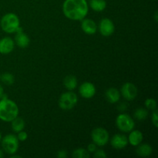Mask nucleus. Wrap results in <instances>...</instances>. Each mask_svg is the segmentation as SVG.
<instances>
[{
	"label": "nucleus",
	"mask_w": 158,
	"mask_h": 158,
	"mask_svg": "<svg viewBox=\"0 0 158 158\" xmlns=\"http://www.w3.org/2000/svg\"><path fill=\"white\" fill-rule=\"evenodd\" d=\"M157 12H155V15H154V17H155V20H156V21H157V20H158V19H157Z\"/></svg>",
	"instance_id": "2f4dec72"
},
{
	"label": "nucleus",
	"mask_w": 158,
	"mask_h": 158,
	"mask_svg": "<svg viewBox=\"0 0 158 158\" xmlns=\"http://www.w3.org/2000/svg\"><path fill=\"white\" fill-rule=\"evenodd\" d=\"M89 157V153L87 150L83 148H78L73 153V157L74 158H88Z\"/></svg>",
	"instance_id": "4be33fe9"
},
{
	"label": "nucleus",
	"mask_w": 158,
	"mask_h": 158,
	"mask_svg": "<svg viewBox=\"0 0 158 158\" xmlns=\"http://www.w3.org/2000/svg\"><path fill=\"white\" fill-rule=\"evenodd\" d=\"M77 79L75 76L69 75L65 77L64 80H63V84L64 86L68 89V90H73L76 89L77 86Z\"/></svg>",
	"instance_id": "a211bd4d"
},
{
	"label": "nucleus",
	"mask_w": 158,
	"mask_h": 158,
	"mask_svg": "<svg viewBox=\"0 0 158 158\" xmlns=\"http://www.w3.org/2000/svg\"><path fill=\"white\" fill-rule=\"evenodd\" d=\"M121 94L123 98L127 100H133L137 95V88L132 83H125L121 87Z\"/></svg>",
	"instance_id": "6e6552de"
},
{
	"label": "nucleus",
	"mask_w": 158,
	"mask_h": 158,
	"mask_svg": "<svg viewBox=\"0 0 158 158\" xmlns=\"http://www.w3.org/2000/svg\"><path fill=\"white\" fill-rule=\"evenodd\" d=\"M137 154L140 157H148L152 154L153 149L151 146L148 143L139 144L137 148Z\"/></svg>",
	"instance_id": "f3484780"
},
{
	"label": "nucleus",
	"mask_w": 158,
	"mask_h": 158,
	"mask_svg": "<svg viewBox=\"0 0 158 158\" xmlns=\"http://www.w3.org/2000/svg\"><path fill=\"white\" fill-rule=\"evenodd\" d=\"M93 142L97 146H105L109 141V133L103 127H97L92 131L91 134Z\"/></svg>",
	"instance_id": "0eeeda50"
},
{
	"label": "nucleus",
	"mask_w": 158,
	"mask_h": 158,
	"mask_svg": "<svg viewBox=\"0 0 158 158\" xmlns=\"http://www.w3.org/2000/svg\"><path fill=\"white\" fill-rule=\"evenodd\" d=\"M145 106L148 110H154L157 109V102L154 99L149 98L145 100Z\"/></svg>",
	"instance_id": "b1692460"
},
{
	"label": "nucleus",
	"mask_w": 158,
	"mask_h": 158,
	"mask_svg": "<svg viewBox=\"0 0 158 158\" xmlns=\"http://www.w3.org/2000/svg\"><path fill=\"white\" fill-rule=\"evenodd\" d=\"M28 134L27 133L25 132V131H21L19 132H18V135H17V138H18L19 140L20 141H25V140L27 139Z\"/></svg>",
	"instance_id": "393cba45"
},
{
	"label": "nucleus",
	"mask_w": 158,
	"mask_h": 158,
	"mask_svg": "<svg viewBox=\"0 0 158 158\" xmlns=\"http://www.w3.org/2000/svg\"><path fill=\"white\" fill-rule=\"evenodd\" d=\"M134 117H135V119H137V120H140V121H141V120H145V119L148 117V111L145 108H137V110H135V112H134Z\"/></svg>",
	"instance_id": "412c9836"
},
{
	"label": "nucleus",
	"mask_w": 158,
	"mask_h": 158,
	"mask_svg": "<svg viewBox=\"0 0 158 158\" xmlns=\"http://www.w3.org/2000/svg\"><path fill=\"white\" fill-rule=\"evenodd\" d=\"M2 29L7 33H13L19 27V19L15 13H7L2 16L0 21Z\"/></svg>",
	"instance_id": "7ed1b4c3"
},
{
	"label": "nucleus",
	"mask_w": 158,
	"mask_h": 158,
	"mask_svg": "<svg viewBox=\"0 0 158 158\" xmlns=\"http://www.w3.org/2000/svg\"><path fill=\"white\" fill-rule=\"evenodd\" d=\"M78 97L75 93L68 91L62 94L59 100V106L63 110H70L77 105Z\"/></svg>",
	"instance_id": "20e7f679"
},
{
	"label": "nucleus",
	"mask_w": 158,
	"mask_h": 158,
	"mask_svg": "<svg viewBox=\"0 0 158 158\" xmlns=\"http://www.w3.org/2000/svg\"><path fill=\"white\" fill-rule=\"evenodd\" d=\"M94 157L95 158H105L106 157V153L103 150H97L94 152Z\"/></svg>",
	"instance_id": "a878e982"
},
{
	"label": "nucleus",
	"mask_w": 158,
	"mask_h": 158,
	"mask_svg": "<svg viewBox=\"0 0 158 158\" xmlns=\"http://www.w3.org/2000/svg\"><path fill=\"white\" fill-rule=\"evenodd\" d=\"M96 87L90 82H85L82 83L79 89V92L82 97L85 99H90L96 94Z\"/></svg>",
	"instance_id": "9d476101"
},
{
	"label": "nucleus",
	"mask_w": 158,
	"mask_h": 158,
	"mask_svg": "<svg viewBox=\"0 0 158 158\" xmlns=\"http://www.w3.org/2000/svg\"><path fill=\"white\" fill-rule=\"evenodd\" d=\"M116 124L118 129L122 132H131L134 130L135 123L131 116L126 114H120L116 119Z\"/></svg>",
	"instance_id": "423d86ee"
},
{
	"label": "nucleus",
	"mask_w": 158,
	"mask_h": 158,
	"mask_svg": "<svg viewBox=\"0 0 158 158\" xmlns=\"http://www.w3.org/2000/svg\"><path fill=\"white\" fill-rule=\"evenodd\" d=\"M16 35L15 36V41L16 43L17 46L20 48H26L29 45L30 43V40H29V36L26 35L25 32H23L22 29L19 27L17 29Z\"/></svg>",
	"instance_id": "4468645a"
},
{
	"label": "nucleus",
	"mask_w": 158,
	"mask_h": 158,
	"mask_svg": "<svg viewBox=\"0 0 158 158\" xmlns=\"http://www.w3.org/2000/svg\"><path fill=\"white\" fill-rule=\"evenodd\" d=\"M1 80L5 84L8 85V86H10V85H12L14 83L15 78H14L12 74L9 73H3L1 76Z\"/></svg>",
	"instance_id": "5701e85b"
},
{
	"label": "nucleus",
	"mask_w": 158,
	"mask_h": 158,
	"mask_svg": "<svg viewBox=\"0 0 158 158\" xmlns=\"http://www.w3.org/2000/svg\"><path fill=\"white\" fill-rule=\"evenodd\" d=\"M105 96L109 103H115L120 100V93L116 88H110V89H106Z\"/></svg>",
	"instance_id": "2eb2a0df"
},
{
	"label": "nucleus",
	"mask_w": 158,
	"mask_h": 158,
	"mask_svg": "<svg viewBox=\"0 0 158 158\" xmlns=\"http://www.w3.org/2000/svg\"><path fill=\"white\" fill-rule=\"evenodd\" d=\"M89 6L96 12H102L106 9V2L105 0H90Z\"/></svg>",
	"instance_id": "6ab92c4d"
},
{
	"label": "nucleus",
	"mask_w": 158,
	"mask_h": 158,
	"mask_svg": "<svg viewBox=\"0 0 158 158\" xmlns=\"http://www.w3.org/2000/svg\"><path fill=\"white\" fill-rule=\"evenodd\" d=\"M157 110H154V112L152 114V117H151V120H152L153 124L154 125L155 127H158V117H157Z\"/></svg>",
	"instance_id": "bb28decb"
},
{
	"label": "nucleus",
	"mask_w": 158,
	"mask_h": 158,
	"mask_svg": "<svg viewBox=\"0 0 158 158\" xmlns=\"http://www.w3.org/2000/svg\"><path fill=\"white\" fill-rule=\"evenodd\" d=\"M57 157L60 158H65L67 157V151L65 150H62L57 152Z\"/></svg>",
	"instance_id": "c85d7f7f"
},
{
	"label": "nucleus",
	"mask_w": 158,
	"mask_h": 158,
	"mask_svg": "<svg viewBox=\"0 0 158 158\" xmlns=\"http://www.w3.org/2000/svg\"><path fill=\"white\" fill-rule=\"evenodd\" d=\"M128 143L132 146H138L143 140V134L140 131H131L128 137Z\"/></svg>",
	"instance_id": "dca6fc26"
},
{
	"label": "nucleus",
	"mask_w": 158,
	"mask_h": 158,
	"mask_svg": "<svg viewBox=\"0 0 158 158\" xmlns=\"http://www.w3.org/2000/svg\"><path fill=\"white\" fill-rule=\"evenodd\" d=\"M99 30L103 36H110L115 30V26L112 20L108 18L103 19L99 24Z\"/></svg>",
	"instance_id": "1a4fd4ad"
},
{
	"label": "nucleus",
	"mask_w": 158,
	"mask_h": 158,
	"mask_svg": "<svg viewBox=\"0 0 158 158\" xmlns=\"http://www.w3.org/2000/svg\"><path fill=\"white\" fill-rule=\"evenodd\" d=\"M12 155H13V154H12ZM12 157L15 158V157H20V156H18V155H13V156H12Z\"/></svg>",
	"instance_id": "473e14b6"
},
{
	"label": "nucleus",
	"mask_w": 158,
	"mask_h": 158,
	"mask_svg": "<svg viewBox=\"0 0 158 158\" xmlns=\"http://www.w3.org/2000/svg\"><path fill=\"white\" fill-rule=\"evenodd\" d=\"M2 147L3 151L7 154L12 155L19 149V140L14 134H7L2 139Z\"/></svg>",
	"instance_id": "39448f33"
},
{
	"label": "nucleus",
	"mask_w": 158,
	"mask_h": 158,
	"mask_svg": "<svg viewBox=\"0 0 158 158\" xmlns=\"http://www.w3.org/2000/svg\"><path fill=\"white\" fill-rule=\"evenodd\" d=\"M0 101V120L5 122H11L18 117L19 107L16 103L8 99L6 94Z\"/></svg>",
	"instance_id": "f03ea898"
},
{
	"label": "nucleus",
	"mask_w": 158,
	"mask_h": 158,
	"mask_svg": "<svg viewBox=\"0 0 158 158\" xmlns=\"http://www.w3.org/2000/svg\"><path fill=\"white\" fill-rule=\"evenodd\" d=\"M4 157V154H3V152L2 150H0V158Z\"/></svg>",
	"instance_id": "7c9ffc66"
},
{
	"label": "nucleus",
	"mask_w": 158,
	"mask_h": 158,
	"mask_svg": "<svg viewBox=\"0 0 158 158\" xmlns=\"http://www.w3.org/2000/svg\"><path fill=\"white\" fill-rule=\"evenodd\" d=\"M111 146L115 149H123L128 144V139L124 134H117L112 137L110 140Z\"/></svg>",
	"instance_id": "9b49d317"
},
{
	"label": "nucleus",
	"mask_w": 158,
	"mask_h": 158,
	"mask_svg": "<svg viewBox=\"0 0 158 158\" xmlns=\"http://www.w3.org/2000/svg\"><path fill=\"white\" fill-rule=\"evenodd\" d=\"M89 6L86 0H65L63 12L71 20H82L86 16Z\"/></svg>",
	"instance_id": "f257e3e1"
},
{
	"label": "nucleus",
	"mask_w": 158,
	"mask_h": 158,
	"mask_svg": "<svg viewBox=\"0 0 158 158\" xmlns=\"http://www.w3.org/2000/svg\"><path fill=\"white\" fill-rule=\"evenodd\" d=\"M12 131L15 133H18L19 131H23L25 127V122L23 119L20 118V117H16L14 120L12 121Z\"/></svg>",
	"instance_id": "aec40b11"
},
{
	"label": "nucleus",
	"mask_w": 158,
	"mask_h": 158,
	"mask_svg": "<svg viewBox=\"0 0 158 158\" xmlns=\"http://www.w3.org/2000/svg\"><path fill=\"white\" fill-rule=\"evenodd\" d=\"M4 94H4V89H3V87L0 85V98H2V97H3Z\"/></svg>",
	"instance_id": "c756f323"
},
{
	"label": "nucleus",
	"mask_w": 158,
	"mask_h": 158,
	"mask_svg": "<svg viewBox=\"0 0 158 158\" xmlns=\"http://www.w3.org/2000/svg\"><path fill=\"white\" fill-rule=\"evenodd\" d=\"M1 140H2V134L1 133H0V141H1Z\"/></svg>",
	"instance_id": "72a5a7b5"
},
{
	"label": "nucleus",
	"mask_w": 158,
	"mask_h": 158,
	"mask_svg": "<svg viewBox=\"0 0 158 158\" xmlns=\"http://www.w3.org/2000/svg\"><path fill=\"white\" fill-rule=\"evenodd\" d=\"M15 43L10 37H4L0 40V53L9 54L13 50Z\"/></svg>",
	"instance_id": "f8f14e48"
},
{
	"label": "nucleus",
	"mask_w": 158,
	"mask_h": 158,
	"mask_svg": "<svg viewBox=\"0 0 158 158\" xmlns=\"http://www.w3.org/2000/svg\"><path fill=\"white\" fill-rule=\"evenodd\" d=\"M82 30L88 35H94L97 30V23L90 19H83L81 23Z\"/></svg>",
	"instance_id": "ddd939ff"
},
{
	"label": "nucleus",
	"mask_w": 158,
	"mask_h": 158,
	"mask_svg": "<svg viewBox=\"0 0 158 158\" xmlns=\"http://www.w3.org/2000/svg\"><path fill=\"white\" fill-rule=\"evenodd\" d=\"M97 151V145L95 143H89L88 145V148H87V151L89 153H94L95 151Z\"/></svg>",
	"instance_id": "cd10ccee"
}]
</instances>
